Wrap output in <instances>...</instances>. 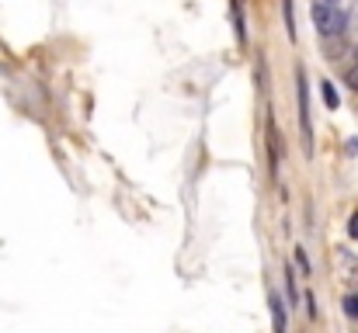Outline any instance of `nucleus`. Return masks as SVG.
<instances>
[{
    "instance_id": "f257e3e1",
    "label": "nucleus",
    "mask_w": 358,
    "mask_h": 333,
    "mask_svg": "<svg viewBox=\"0 0 358 333\" xmlns=\"http://www.w3.org/2000/svg\"><path fill=\"white\" fill-rule=\"evenodd\" d=\"M313 24H317V31L324 35V38H338V35H345V28H348V14L341 10V7H334V0H320V3H313Z\"/></svg>"
},
{
    "instance_id": "f03ea898",
    "label": "nucleus",
    "mask_w": 358,
    "mask_h": 333,
    "mask_svg": "<svg viewBox=\"0 0 358 333\" xmlns=\"http://www.w3.org/2000/svg\"><path fill=\"white\" fill-rule=\"evenodd\" d=\"M296 98H299V121H303V146L310 153L313 149V121H310V98H306V73H303V66L296 70Z\"/></svg>"
},
{
    "instance_id": "7ed1b4c3",
    "label": "nucleus",
    "mask_w": 358,
    "mask_h": 333,
    "mask_svg": "<svg viewBox=\"0 0 358 333\" xmlns=\"http://www.w3.org/2000/svg\"><path fill=\"white\" fill-rule=\"evenodd\" d=\"M338 264H341L345 281H355V285H358V257H352L348 250H338Z\"/></svg>"
},
{
    "instance_id": "20e7f679",
    "label": "nucleus",
    "mask_w": 358,
    "mask_h": 333,
    "mask_svg": "<svg viewBox=\"0 0 358 333\" xmlns=\"http://www.w3.org/2000/svg\"><path fill=\"white\" fill-rule=\"evenodd\" d=\"M268 306H271V320H275V333H285L289 327H285V306H282V299L271 292L268 295Z\"/></svg>"
},
{
    "instance_id": "39448f33",
    "label": "nucleus",
    "mask_w": 358,
    "mask_h": 333,
    "mask_svg": "<svg viewBox=\"0 0 358 333\" xmlns=\"http://www.w3.org/2000/svg\"><path fill=\"white\" fill-rule=\"evenodd\" d=\"M320 94H324V105H327V108H338V105H341V98H338V91H334L331 80H320Z\"/></svg>"
},
{
    "instance_id": "423d86ee",
    "label": "nucleus",
    "mask_w": 358,
    "mask_h": 333,
    "mask_svg": "<svg viewBox=\"0 0 358 333\" xmlns=\"http://www.w3.org/2000/svg\"><path fill=\"white\" fill-rule=\"evenodd\" d=\"M240 3H243V0H234V24H237V42H247V28H243V14H240Z\"/></svg>"
},
{
    "instance_id": "0eeeda50",
    "label": "nucleus",
    "mask_w": 358,
    "mask_h": 333,
    "mask_svg": "<svg viewBox=\"0 0 358 333\" xmlns=\"http://www.w3.org/2000/svg\"><path fill=\"white\" fill-rule=\"evenodd\" d=\"M282 10H285V28H289V38H296V17H292V0H282Z\"/></svg>"
},
{
    "instance_id": "6e6552de",
    "label": "nucleus",
    "mask_w": 358,
    "mask_h": 333,
    "mask_svg": "<svg viewBox=\"0 0 358 333\" xmlns=\"http://www.w3.org/2000/svg\"><path fill=\"white\" fill-rule=\"evenodd\" d=\"M285 285H289V302L296 306L299 302V292H296V281H292V267H285Z\"/></svg>"
},
{
    "instance_id": "1a4fd4ad",
    "label": "nucleus",
    "mask_w": 358,
    "mask_h": 333,
    "mask_svg": "<svg viewBox=\"0 0 358 333\" xmlns=\"http://www.w3.org/2000/svg\"><path fill=\"white\" fill-rule=\"evenodd\" d=\"M345 316L358 320V295H345Z\"/></svg>"
},
{
    "instance_id": "9d476101",
    "label": "nucleus",
    "mask_w": 358,
    "mask_h": 333,
    "mask_svg": "<svg viewBox=\"0 0 358 333\" xmlns=\"http://www.w3.org/2000/svg\"><path fill=\"white\" fill-rule=\"evenodd\" d=\"M296 264H299V267H303V271L310 274V260H306V253H303V246L296 250Z\"/></svg>"
},
{
    "instance_id": "9b49d317",
    "label": "nucleus",
    "mask_w": 358,
    "mask_h": 333,
    "mask_svg": "<svg viewBox=\"0 0 358 333\" xmlns=\"http://www.w3.org/2000/svg\"><path fill=\"white\" fill-rule=\"evenodd\" d=\"M348 236H352V239H358V212L348 219Z\"/></svg>"
},
{
    "instance_id": "f8f14e48",
    "label": "nucleus",
    "mask_w": 358,
    "mask_h": 333,
    "mask_svg": "<svg viewBox=\"0 0 358 333\" xmlns=\"http://www.w3.org/2000/svg\"><path fill=\"white\" fill-rule=\"evenodd\" d=\"M348 84H352V87H358V66H352V70H348Z\"/></svg>"
}]
</instances>
